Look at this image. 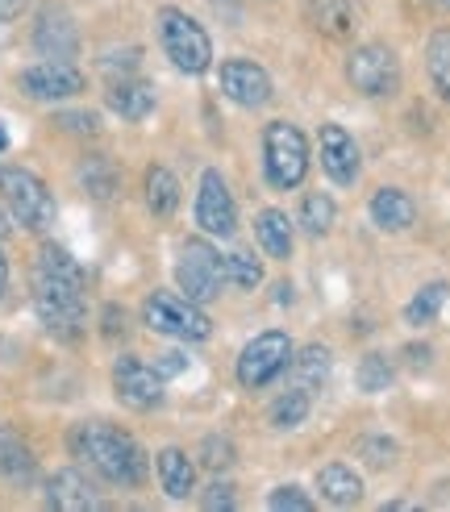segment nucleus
Returning a JSON list of instances; mask_svg holds the SVG:
<instances>
[{
  "label": "nucleus",
  "instance_id": "cd10ccee",
  "mask_svg": "<svg viewBox=\"0 0 450 512\" xmlns=\"http://www.w3.org/2000/svg\"><path fill=\"white\" fill-rule=\"evenodd\" d=\"M309 408H313V400H309V392H300V388H288V396H280L271 404V413H267V421L275 425V429H296V425H305V417H309Z\"/></svg>",
  "mask_w": 450,
  "mask_h": 512
},
{
  "label": "nucleus",
  "instance_id": "a19ab883",
  "mask_svg": "<svg viewBox=\"0 0 450 512\" xmlns=\"http://www.w3.org/2000/svg\"><path fill=\"white\" fill-rule=\"evenodd\" d=\"M5 238H9V217L0 213V242H5Z\"/></svg>",
  "mask_w": 450,
  "mask_h": 512
},
{
  "label": "nucleus",
  "instance_id": "aec40b11",
  "mask_svg": "<svg viewBox=\"0 0 450 512\" xmlns=\"http://www.w3.org/2000/svg\"><path fill=\"white\" fill-rule=\"evenodd\" d=\"M317 488H321V496L330 500L334 508H350V504L363 500V479L355 475V467H346V463L321 467L317 471Z\"/></svg>",
  "mask_w": 450,
  "mask_h": 512
},
{
  "label": "nucleus",
  "instance_id": "b1692460",
  "mask_svg": "<svg viewBox=\"0 0 450 512\" xmlns=\"http://www.w3.org/2000/svg\"><path fill=\"white\" fill-rule=\"evenodd\" d=\"M146 209L155 217H171L180 209V179L167 167H150L146 171Z\"/></svg>",
  "mask_w": 450,
  "mask_h": 512
},
{
  "label": "nucleus",
  "instance_id": "412c9836",
  "mask_svg": "<svg viewBox=\"0 0 450 512\" xmlns=\"http://www.w3.org/2000/svg\"><path fill=\"white\" fill-rule=\"evenodd\" d=\"M330 367H334V354L330 346H305L300 358H292V388L300 392H321L325 379H330Z\"/></svg>",
  "mask_w": 450,
  "mask_h": 512
},
{
  "label": "nucleus",
  "instance_id": "2f4dec72",
  "mask_svg": "<svg viewBox=\"0 0 450 512\" xmlns=\"http://www.w3.org/2000/svg\"><path fill=\"white\" fill-rule=\"evenodd\" d=\"M80 179H84V188H88L96 200H109V196L117 192V171L109 167V159H100V155L84 159V167H80Z\"/></svg>",
  "mask_w": 450,
  "mask_h": 512
},
{
  "label": "nucleus",
  "instance_id": "6ab92c4d",
  "mask_svg": "<svg viewBox=\"0 0 450 512\" xmlns=\"http://www.w3.org/2000/svg\"><path fill=\"white\" fill-rule=\"evenodd\" d=\"M105 96H109V109L125 121H142V117H150V109H155V92H150V84L130 80V75L113 80Z\"/></svg>",
  "mask_w": 450,
  "mask_h": 512
},
{
  "label": "nucleus",
  "instance_id": "20e7f679",
  "mask_svg": "<svg viewBox=\"0 0 450 512\" xmlns=\"http://www.w3.org/2000/svg\"><path fill=\"white\" fill-rule=\"evenodd\" d=\"M159 42L167 50V59L188 71V75H200L213 67V42L205 34V25L196 17H188L184 9H163L159 13Z\"/></svg>",
  "mask_w": 450,
  "mask_h": 512
},
{
  "label": "nucleus",
  "instance_id": "473e14b6",
  "mask_svg": "<svg viewBox=\"0 0 450 512\" xmlns=\"http://www.w3.org/2000/svg\"><path fill=\"white\" fill-rule=\"evenodd\" d=\"M200 454H205L200 463H205L209 471H225V467L234 463V442H230V438H205Z\"/></svg>",
  "mask_w": 450,
  "mask_h": 512
},
{
  "label": "nucleus",
  "instance_id": "c756f323",
  "mask_svg": "<svg viewBox=\"0 0 450 512\" xmlns=\"http://www.w3.org/2000/svg\"><path fill=\"white\" fill-rule=\"evenodd\" d=\"M355 379H359V392L380 396V392L392 388L396 371H392V363H388V354H367L363 363H359V371H355Z\"/></svg>",
  "mask_w": 450,
  "mask_h": 512
},
{
  "label": "nucleus",
  "instance_id": "9d476101",
  "mask_svg": "<svg viewBox=\"0 0 450 512\" xmlns=\"http://www.w3.org/2000/svg\"><path fill=\"white\" fill-rule=\"evenodd\" d=\"M196 225L205 229L209 238H230L238 229V209H234V196L230 184L221 179L217 167H209L200 175V192H196Z\"/></svg>",
  "mask_w": 450,
  "mask_h": 512
},
{
  "label": "nucleus",
  "instance_id": "f3484780",
  "mask_svg": "<svg viewBox=\"0 0 450 512\" xmlns=\"http://www.w3.org/2000/svg\"><path fill=\"white\" fill-rule=\"evenodd\" d=\"M305 17L325 38H355L359 30V5L355 0H305Z\"/></svg>",
  "mask_w": 450,
  "mask_h": 512
},
{
  "label": "nucleus",
  "instance_id": "a878e982",
  "mask_svg": "<svg viewBox=\"0 0 450 512\" xmlns=\"http://www.w3.org/2000/svg\"><path fill=\"white\" fill-rule=\"evenodd\" d=\"M446 279H434V284H425L409 304H405V321L413 329H425V325H434L438 313H442V304H446Z\"/></svg>",
  "mask_w": 450,
  "mask_h": 512
},
{
  "label": "nucleus",
  "instance_id": "1a4fd4ad",
  "mask_svg": "<svg viewBox=\"0 0 450 512\" xmlns=\"http://www.w3.org/2000/svg\"><path fill=\"white\" fill-rule=\"evenodd\" d=\"M288 358H292L288 334H280V329H267V334H259L255 342L242 346V354H238V383L246 392H259V388H267L271 379L284 375Z\"/></svg>",
  "mask_w": 450,
  "mask_h": 512
},
{
  "label": "nucleus",
  "instance_id": "c85d7f7f",
  "mask_svg": "<svg viewBox=\"0 0 450 512\" xmlns=\"http://www.w3.org/2000/svg\"><path fill=\"white\" fill-rule=\"evenodd\" d=\"M334 221H338V209H334L330 196H321V192L305 196V204H300V225H305V234H313V238L330 234Z\"/></svg>",
  "mask_w": 450,
  "mask_h": 512
},
{
  "label": "nucleus",
  "instance_id": "bb28decb",
  "mask_svg": "<svg viewBox=\"0 0 450 512\" xmlns=\"http://www.w3.org/2000/svg\"><path fill=\"white\" fill-rule=\"evenodd\" d=\"M425 71L434 80V92L442 100H450V30H438L425 46Z\"/></svg>",
  "mask_w": 450,
  "mask_h": 512
},
{
  "label": "nucleus",
  "instance_id": "c9c22d12",
  "mask_svg": "<svg viewBox=\"0 0 450 512\" xmlns=\"http://www.w3.org/2000/svg\"><path fill=\"white\" fill-rule=\"evenodd\" d=\"M55 125H63L67 134H96L100 130V117L96 113H59Z\"/></svg>",
  "mask_w": 450,
  "mask_h": 512
},
{
  "label": "nucleus",
  "instance_id": "dca6fc26",
  "mask_svg": "<svg viewBox=\"0 0 450 512\" xmlns=\"http://www.w3.org/2000/svg\"><path fill=\"white\" fill-rule=\"evenodd\" d=\"M321 167L334 184H355L359 179V146L342 125H321Z\"/></svg>",
  "mask_w": 450,
  "mask_h": 512
},
{
  "label": "nucleus",
  "instance_id": "f8f14e48",
  "mask_svg": "<svg viewBox=\"0 0 450 512\" xmlns=\"http://www.w3.org/2000/svg\"><path fill=\"white\" fill-rule=\"evenodd\" d=\"M21 92L30 100H71L84 92V71L75 63H34L21 71Z\"/></svg>",
  "mask_w": 450,
  "mask_h": 512
},
{
  "label": "nucleus",
  "instance_id": "7ed1b4c3",
  "mask_svg": "<svg viewBox=\"0 0 450 512\" xmlns=\"http://www.w3.org/2000/svg\"><path fill=\"white\" fill-rule=\"evenodd\" d=\"M0 196H5L9 217L21 229H34V234H46V229L55 225V217H59L50 188L25 167H0Z\"/></svg>",
  "mask_w": 450,
  "mask_h": 512
},
{
  "label": "nucleus",
  "instance_id": "f03ea898",
  "mask_svg": "<svg viewBox=\"0 0 450 512\" xmlns=\"http://www.w3.org/2000/svg\"><path fill=\"white\" fill-rule=\"evenodd\" d=\"M71 454L84 458V463L100 475L117 483V488H138L146 479V454L142 446L105 421H84L71 429Z\"/></svg>",
  "mask_w": 450,
  "mask_h": 512
},
{
  "label": "nucleus",
  "instance_id": "4c0bfd02",
  "mask_svg": "<svg viewBox=\"0 0 450 512\" xmlns=\"http://www.w3.org/2000/svg\"><path fill=\"white\" fill-rule=\"evenodd\" d=\"M184 367H188V358H184V354H175V350H171V354H159V363H155V371H159L163 379H171V375H180Z\"/></svg>",
  "mask_w": 450,
  "mask_h": 512
},
{
  "label": "nucleus",
  "instance_id": "4468645a",
  "mask_svg": "<svg viewBox=\"0 0 450 512\" xmlns=\"http://www.w3.org/2000/svg\"><path fill=\"white\" fill-rule=\"evenodd\" d=\"M46 504L59 508V512H96V508H105V500H100V492H96V483L88 475H80L75 467L55 471L46 479Z\"/></svg>",
  "mask_w": 450,
  "mask_h": 512
},
{
  "label": "nucleus",
  "instance_id": "79ce46f5",
  "mask_svg": "<svg viewBox=\"0 0 450 512\" xmlns=\"http://www.w3.org/2000/svg\"><path fill=\"white\" fill-rule=\"evenodd\" d=\"M5 146H9V134H5V130H0V150H5Z\"/></svg>",
  "mask_w": 450,
  "mask_h": 512
},
{
  "label": "nucleus",
  "instance_id": "f257e3e1",
  "mask_svg": "<svg viewBox=\"0 0 450 512\" xmlns=\"http://www.w3.org/2000/svg\"><path fill=\"white\" fill-rule=\"evenodd\" d=\"M34 309L55 338H80L84 329V271L63 246H42L34 263Z\"/></svg>",
  "mask_w": 450,
  "mask_h": 512
},
{
  "label": "nucleus",
  "instance_id": "423d86ee",
  "mask_svg": "<svg viewBox=\"0 0 450 512\" xmlns=\"http://www.w3.org/2000/svg\"><path fill=\"white\" fill-rule=\"evenodd\" d=\"M263 167L271 188H296L309 175V142L292 121H271L263 134Z\"/></svg>",
  "mask_w": 450,
  "mask_h": 512
},
{
  "label": "nucleus",
  "instance_id": "ea45409f",
  "mask_svg": "<svg viewBox=\"0 0 450 512\" xmlns=\"http://www.w3.org/2000/svg\"><path fill=\"white\" fill-rule=\"evenodd\" d=\"M5 284H9V263H5V254H0V292H5Z\"/></svg>",
  "mask_w": 450,
  "mask_h": 512
},
{
  "label": "nucleus",
  "instance_id": "0eeeda50",
  "mask_svg": "<svg viewBox=\"0 0 450 512\" xmlns=\"http://www.w3.org/2000/svg\"><path fill=\"white\" fill-rule=\"evenodd\" d=\"M346 80L359 96H392L400 92V59L396 50L384 46V42H367V46H355L346 59Z\"/></svg>",
  "mask_w": 450,
  "mask_h": 512
},
{
  "label": "nucleus",
  "instance_id": "a211bd4d",
  "mask_svg": "<svg viewBox=\"0 0 450 512\" xmlns=\"http://www.w3.org/2000/svg\"><path fill=\"white\" fill-rule=\"evenodd\" d=\"M371 221L380 229H388V234H400V229H409L417 221V204L400 188H380L371 196Z\"/></svg>",
  "mask_w": 450,
  "mask_h": 512
},
{
  "label": "nucleus",
  "instance_id": "ddd939ff",
  "mask_svg": "<svg viewBox=\"0 0 450 512\" xmlns=\"http://www.w3.org/2000/svg\"><path fill=\"white\" fill-rule=\"evenodd\" d=\"M217 80H221V92L242 109H259L271 100V75L250 59H225Z\"/></svg>",
  "mask_w": 450,
  "mask_h": 512
},
{
  "label": "nucleus",
  "instance_id": "58836bf2",
  "mask_svg": "<svg viewBox=\"0 0 450 512\" xmlns=\"http://www.w3.org/2000/svg\"><path fill=\"white\" fill-rule=\"evenodd\" d=\"M30 5V0H0V21H13V17H21V9Z\"/></svg>",
  "mask_w": 450,
  "mask_h": 512
},
{
  "label": "nucleus",
  "instance_id": "9b49d317",
  "mask_svg": "<svg viewBox=\"0 0 450 512\" xmlns=\"http://www.w3.org/2000/svg\"><path fill=\"white\" fill-rule=\"evenodd\" d=\"M113 388H117V400L125 408H138V413H146V408H155L163 400V375L155 367H146L142 358H117L113 367Z\"/></svg>",
  "mask_w": 450,
  "mask_h": 512
},
{
  "label": "nucleus",
  "instance_id": "7c9ffc66",
  "mask_svg": "<svg viewBox=\"0 0 450 512\" xmlns=\"http://www.w3.org/2000/svg\"><path fill=\"white\" fill-rule=\"evenodd\" d=\"M221 275L234 288H259L263 284V267L250 254H221Z\"/></svg>",
  "mask_w": 450,
  "mask_h": 512
},
{
  "label": "nucleus",
  "instance_id": "2eb2a0df",
  "mask_svg": "<svg viewBox=\"0 0 450 512\" xmlns=\"http://www.w3.org/2000/svg\"><path fill=\"white\" fill-rule=\"evenodd\" d=\"M34 46L42 59H55V63H71L80 55V34L63 9H42L38 25H34Z\"/></svg>",
  "mask_w": 450,
  "mask_h": 512
},
{
  "label": "nucleus",
  "instance_id": "f704fd0d",
  "mask_svg": "<svg viewBox=\"0 0 450 512\" xmlns=\"http://www.w3.org/2000/svg\"><path fill=\"white\" fill-rule=\"evenodd\" d=\"M267 504H271L275 512H313V500L300 492V488H292V483H288V488H275Z\"/></svg>",
  "mask_w": 450,
  "mask_h": 512
},
{
  "label": "nucleus",
  "instance_id": "39448f33",
  "mask_svg": "<svg viewBox=\"0 0 450 512\" xmlns=\"http://www.w3.org/2000/svg\"><path fill=\"white\" fill-rule=\"evenodd\" d=\"M142 321L146 329H155L163 338H180V342H205L213 334V321L200 313V304L175 292H155L142 304Z\"/></svg>",
  "mask_w": 450,
  "mask_h": 512
},
{
  "label": "nucleus",
  "instance_id": "e433bc0d",
  "mask_svg": "<svg viewBox=\"0 0 450 512\" xmlns=\"http://www.w3.org/2000/svg\"><path fill=\"white\" fill-rule=\"evenodd\" d=\"M200 504H205L209 512H217V508H234V483H209V492L200 496Z\"/></svg>",
  "mask_w": 450,
  "mask_h": 512
},
{
  "label": "nucleus",
  "instance_id": "4be33fe9",
  "mask_svg": "<svg viewBox=\"0 0 450 512\" xmlns=\"http://www.w3.org/2000/svg\"><path fill=\"white\" fill-rule=\"evenodd\" d=\"M159 483H163V492L171 500H188L196 492V467L188 463V454L184 450H163L159 454Z\"/></svg>",
  "mask_w": 450,
  "mask_h": 512
},
{
  "label": "nucleus",
  "instance_id": "393cba45",
  "mask_svg": "<svg viewBox=\"0 0 450 512\" xmlns=\"http://www.w3.org/2000/svg\"><path fill=\"white\" fill-rule=\"evenodd\" d=\"M0 475L13 479V483H25V479L34 475V454H30V446H25L17 433H9V429H0Z\"/></svg>",
  "mask_w": 450,
  "mask_h": 512
},
{
  "label": "nucleus",
  "instance_id": "5701e85b",
  "mask_svg": "<svg viewBox=\"0 0 450 512\" xmlns=\"http://www.w3.org/2000/svg\"><path fill=\"white\" fill-rule=\"evenodd\" d=\"M255 234H259V246L271 254V259H288L292 254V221H288V213L263 209L255 217Z\"/></svg>",
  "mask_w": 450,
  "mask_h": 512
},
{
  "label": "nucleus",
  "instance_id": "6e6552de",
  "mask_svg": "<svg viewBox=\"0 0 450 512\" xmlns=\"http://www.w3.org/2000/svg\"><path fill=\"white\" fill-rule=\"evenodd\" d=\"M175 284H180V292L196 304H209L221 284H225V275H221V254L205 242V238H188L180 246V259H175Z\"/></svg>",
  "mask_w": 450,
  "mask_h": 512
},
{
  "label": "nucleus",
  "instance_id": "72a5a7b5",
  "mask_svg": "<svg viewBox=\"0 0 450 512\" xmlns=\"http://www.w3.org/2000/svg\"><path fill=\"white\" fill-rule=\"evenodd\" d=\"M359 454H363L367 467H388L392 458H396V442L392 438H363L359 442Z\"/></svg>",
  "mask_w": 450,
  "mask_h": 512
}]
</instances>
